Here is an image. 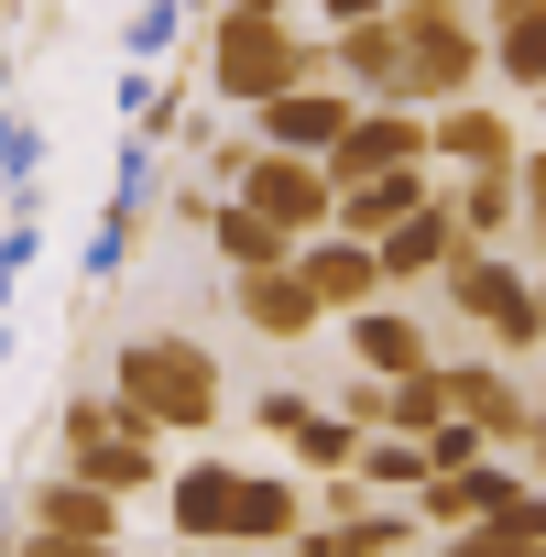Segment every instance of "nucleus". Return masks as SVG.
Segmentation results:
<instances>
[{
    "label": "nucleus",
    "mask_w": 546,
    "mask_h": 557,
    "mask_svg": "<svg viewBox=\"0 0 546 557\" xmlns=\"http://www.w3.org/2000/svg\"><path fill=\"white\" fill-rule=\"evenodd\" d=\"M110 394H121V416L153 426V437H208V426L229 416L219 350L186 339V329H132V339L110 350Z\"/></svg>",
    "instance_id": "1"
},
{
    "label": "nucleus",
    "mask_w": 546,
    "mask_h": 557,
    "mask_svg": "<svg viewBox=\"0 0 546 557\" xmlns=\"http://www.w3.org/2000/svg\"><path fill=\"white\" fill-rule=\"evenodd\" d=\"M197 77L219 110H251L296 77H328V34H296L285 12H197Z\"/></svg>",
    "instance_id": "2"
},
{
    "label": "nucleus",
    "mask_w": 546,
    "mask_h": 557,
    "mask_svg": "<svg viewBox=\"0 0 546 557\" xmlns=\"http://www.w3.org/2000/svg\"><path fill=\"white\" fill-rule=\"evenodd\" d=\"M437 296H448L502 361H535V350H546V307H535V273H524L513 240H459V251L437 262Z\"/></svg>",
    "instance_id": "3"
},
{
    "label": "nucleus",
    "mask_w": 546,
    "mask_h": 557,
    "mask_svg": "<svg viewBox=\"0 0 546 557\" xmlns=\"http://www.w3.org/2000/svg\"><path fill=\"white\" fill-rule=\"evenodd\" d=\"M383 23L405 34V99H415V110H437V99H459V88L492 77L470 0H383Z\"/></svg>",
    "instance_id": "4"
},
{
    "label": "nucleus",
    "mask_w": 546,
    "mask_h": 557,
    "mask_svg": "<svg viewBox=\"0 0 546 557\" xmlns=\"http://www.w3.org/2000/svg\"><path fill=\"white\" fill-rule=\"evenodd\" d=\"M12 524H23V546H121L132 503L99 492V481H77V470L55 459V470H23V481H12Z\"/></svg>",
    "instance_id": "5"
},
{
    "label": "nucleus",
    "mask_w": 546,
    "mask_h": 557,
    "mask_svg": "<svg viewBox=\"0 0 546 557\" xmlns=\"http://www.w3.org/2000/svg\"><path fill=\"white\" fill-rule=\"evenodd\" d=\"M229 318H240L251 339H273V350H296V339H318V329H328V307L307 296L296 251H285V262H251V273H229Z\"/></svg>",
    "instance_id": "6"
},
{
    "label": "nucleus",
    "mask_w": 546,
    "mask_h": 557,
    "mask_svg": "<svg viewBox=\"0 0 546 557\" xmlns=\"http://www.w3.org/2000/svg\"><path fill=\"white\" fill-rule=\"evenodd\" d=\"M350 110H361V99H350L339 77H296V88H273V99H251L240 121H251V143H273V153H328Z\"/></svg>",
    "instance_id": "7"
},
{
    "label": "nucleus",
    "mask_w": 546,
    "mask_h": 557,
    "mask_svg": "<svg viewBox=\"0 0 546 557\" xmlns=\"http://www.w3.org/2000/svg\"><path fill=\"white\" fill-rule=\"evenodd\" d=\"M229 197H251L273 230H296V240H307V230H328V164H318V153H273V143H262V153L240 164V186H229Z\"/></svg>",
    "instance_id": "8"
},
{
    "label": "nucleus",
    "mask_w": 546,
    "mask_h": 557,
    "mask_svg": "<svg viewBox=\"0 0 546 557\" xmlns=\"http://www.w3.org/2000/svg\"><path fill=\"white\" fill-rule=\"evenodd\" d=\"M513 153H524V121L492 110L481 88H459V99L426 110V164H437V175H448V164H513Z\"/></svg>",
    "instance_id": "9"
},
{
    "label": "nucleus",
    "mask_w": 546,
    "mask_h": 557,
    "mask_svg": "<svg viewBox=\"0 0 546 557\" xmlns=\"http://www.w3.org/2000/svg\"><path fill=\"white\" fill-rule=\"evenodd\" d=\"M459 251V219H448V197H415L394 230H372V262H383V296H415V285H437V262Z\"/></svg>",
    "instance_id": "10"
},
{
    "label": "nucleus",
    "mask_w": 546,
    "mask_h": 557,
    "mask_svg": "<svg viewBox=\"0 0 546 557\" xmlns=\"http://www.w3.org/2000/svg\"><path fill=\"white\" fill-rule=\"evenodd\" d=\"M448 405L492 437V448H524V416H535V394L513 383V361L502 350H481V361H448Z\"/></svg>",
    "instance_id": "11"
},
{
    "label": "nucleus",
    "mask_w": 546,
    "mask_h": 557,
    "mask_svg": "<svg viewBox=\"0 0 546 557\" xmlns=\"http://www.w3.org/2000/svg\"><path fill=\"white\" fill-rule=\"evenodd\" d=\"M229 481H240V459L197 448L186 470H164V481H153V492H164V524H175L186 546H229Z\"/></svg>",
    "instance_id": "12"
},
{
    "label": "nucleus",
    "mask_w": 546,
    "mask_h": 557,
    "mask_svg": "<svg viewBox=\"0 0 546 557\" xmlns=\"http://www.w3.org/2000/svg\"><path fill=\"white\" fill-rule=\"evenodd\" d=\"M296 273H307V296H318L328 318H350L361 296H383V262H372L361 230H307V240H296Z\"/></svg>",
    "instance_id": "13"
},
{
    "label": "nucleus",
    "mask_w": 546,
    "mask_h": 557,
    "mask_svg": "<svg viewBox=\"0 0 546 557\" xmlns=\"http://www.w3.org/2000/svg\"><path fill=\"white\" fill-rule=\"evenodd\" d=\"M328 77H339L350 99H405V34H394L383 12L328 23Z\"/></svg>",
    "instance_id": "14"
},
{
    "label": "nucleus",
    "mask_w": 546,
    "mask_h": 557,
    "mask_svg": "<svg viewBox=\"0 0 546 557\" xmlns=\"http://www.w3.org/2000/svg\"><path fill=\"white\" fill-rule=\"evenodd\" d=\"M415 361H437V329H426L415 307H383V296H361V307H350V372L394 383V372H415Z\"/></svg>",
    "instance_id": "15"
},
{
    "label": "nucleus",
    "mask_w": 546,
    "mask_h": 557,
    "mask_svg": "<svg viewBox=\"0 0 546 557\" xmlns=\"http://www.w3.org/2000/svg\"><path fill=\"white\" fill-rule=\"evenodd\" d=\"M307 524V470H251L240 459V481H229V546H285Z\"/></svg>",
    "instance_id": "16"
},
{
    "label": "nucleus",
    "mask_w": 546,
    "mask_h": 557,
    "mask_svg": "<svg viewBox=\"0 0 546 557\" xmlns=\"http://www.w3.org/2000/svg\"><path fill=\"white\" fill-rule=\"evenodd\" d=\"M66 470L99 481V492H121V503H142V492L164 481V437H153V426H99L88 448H66Z\"/></svg>",
    "instance_id": "17"
},
{
    "label": "nucleus",
    "mask_w": 546,
    "mask_h": 557,
    "mask_svg": "<svg viewBox=\"0 0 546 557\" xmlns=\"http://www.w3.org/2000/svg\"><path fill=\"white\" fill-rule=\"evenodd\" d=\"M481 66L502 88H535L546 77V0H481Z\"/></svg>",
    "instance_id": "18"
},
{
    "label": "nucleus",
    "mask_w": 546,
    "mask_h": 557,
    "mask_svg": "<svg viewBox=\"0 0 546 557\" xmlns=\"http://www.w3.org/2000/svg\"><path fill=\"white\" fill-rule=\"evenodd\" d=\"M437 197H448L459 240H513V164H448Z\"/></svg>",
    "instance_id": "19"
},
{
    "label": "nucleus",
    "mask_w": 546,
    "mask_h": 557,
    "mask_svg": "<svg viewBox=\"0 0 546 557\" xmlns=\"http://www.w3.org/2000/svg\"><path fill=\"white\" fill-rule=\"evenodd\" d=\"M208 251H219L229 273H251V262H285V251H296V230H273L251 197H229V186H219V208H208Z\"/></svg>",
    "instance_id": "20"
},
{
    "label": "nucleus",
    "mask_w": 546,
    "mask_h": 557,
    "mask_svg": "<svg viewBox=\"0 0 546 557\" xmlns=\"http://www.w3.org/2000/svg\"><path fill=\"white\" fill-rule=\"evenodd\" d=\"M142 230H153V208L110 197V208H99V230H88V251H77V285H121L132 251H142Z\"/></svg>",
    "instance_id": "21"
},
{
    "label": "nucleus",
    "mask_w": 546,
    "mask_h": 557,
    "mask_svg": "<svg viewBox=\"0 0 546 557\" xmlns=\"http://www.w3.org/2000/svg\"><path fill=\"white\" fill-rule=\"evenodd\" d=\"M273 448H285L296 470H350V448H361V426H350V416H339V405L318 394V405H307V416H296L285 437H273Z\"/></svg>",
    "instance_id": "22"
},
{
    "label": "nucleus",
    "mask_w": 546,
    "mask_h": 557,
    "mask_svg": "<svg viewBox=\"0 0 546 557\" xmlns=\"http://www.w3.org/2000/svg\"><path fill=\"white\" fill-rule=\"evenodd\" d=\"M197 45V12L186 0H142V12L121 23V66H164V55H186Z\"/></svg>",
    "instance_id": "23"
},
{
    "label": "nucleus",
    "mask_w": 546,
    "mask_h": 557,
    "mask_svg": "<svg viewBox=\"0 0 546 557\" xmlns=\"http://www.w3.org/2000/svg\"><path fill=\"white\" fill-rule=\"evenodd\" d=\"M437 416H448V361H415V372H394V383H383V426L426 437Z\"/></svg>",
    "instance_id": "24"
},
{
    "label": "nucleus",
    "mask_w": 546,
    "mask_h": 557,
    "mask_svg": "<svg viewBox=\"0 0 546 557\" xmlns=\"http://www.w3.org/2000/svg\"><path fill=\"white\" fill-rule=\"evenodd\" d=\"M99 426H132L110 383H77V394H55V459H66V448H88Z\"/></svg>",
    "instance_id": "25"
},
{
    "label": "nucleus",
    "mask_w": 546,
    "mask_h": 557,
    "mask_svg": "<svg viewBox=\"0 0 546 557\" xmlns=\"http://www.w3.org/2000/svg\"><path fill=\"white\" fill-rule=\"evenodd\" d=\"M55 164V143H45V121L34 110H12L0 99V186H23V175H45Z\"/></svg>",
    "instance_id": "26"
},
{
    "label": "nucleus",
    "mask_w": 546,
    "mask_h": 557,
    "mask_svg": "<svg viewBox=\"0 0 546 557\" xmlns=\"http://www.w3.org/2000/svg\"><path fill=\"white\" fill-rule=\"evenodd\" d=\"M513 230H524V251L546 240V143L513 153Z\"/></svg>",
    "instance_id": "27"
},
{
    "label": "nucleus",
    "mask_w": 546,
    "mask_h": 557,
    "mask_svg": "<svg viewBox=\"0 0 546 557\" xmlns=\"http://www.w3.org/2000/svg\"><path fill=\"white\" fill-rule=\"evenodd\" d=\"M186 153H197V175H208V186H240V164H251L262 143H251V132H219V121H208V132H197Z\"/></svg>",
    "instance_id": "28"
},
{
    "label": "nucleus",
    "mask_w": 546,
    "mask_h": 557,
    "mask_svg": "<svg viewBox=\"0 0 546 557\" xmlns=\"http://www.w3.org/2000/svg\"><path fill=\"white\" fill-rule=\"evenodd\" d=\"M307 405H318V383H262V394H251V437L273 448V437H285V426H296Z\"/></svg>",
    "instance_id": "29"
},
{
    "label": "nucleus",
    "mask_w": 546,
    "mask_h": 557,
    "mask_svg": "<svg viewBox=\"0 0 546 557\" xmlns=\"http://www.w3.org/2000/svg\"><path fill=\"white\" fill-rule=\"evenodd\" d=\"M23 34H34V0H0V99L23 77Z\"/></svg>",
    "instance_id": "30"
},
{
    "label": "nucleus",
    "mask_w": 546,
    "mask_h": 557,
    "mask_svg": "<svg viewBox=\"0 0 546 557\" xmlns=\"http://www.w3.org/2000/svg\"><path fill=\"white\" fill-rule=\"evenodd\" d=\"M513 459H524V470L546 481V394H535V416H524V448H513Z\"/></svg>",
    "instance_id": "31"
},
{
    "label": "nucleus",
    "mask_w": 546,
    "mask_h": 557,
    "mask_svg": "<svg viewBox=\"0 0 546 557\" xmlns=\"http://www.w3.org/2000/svg\"><path fill=\"white\" fill-rule=\"evenodd\" d=\"M361 12H383V0H318V23H361Z\"/></svg>",
    "instance_id": "32"
},
{
    "label": "nucleus",
    "mask_w": 546,
    "mask_h": 557,
    "mask_svg": "<svg viewBox=\"0 0 546 557\" xmlns=\"http://www.w3.org/2000/svg\"><path fill=\"white\" fill-rule=\"evenodd\" d=\"M524 273H535V307H546V240H535V251H524Z\"/></svg>",
    "instance_id": "33"
},
{
    "label": "nucleus",
    "mask_w": 546,
    "mask_h": 557,
    "mask_svg": "<svg viewBox=\"0 0 546 557\" xmlns=\"http://www.w3.org/2000/svg\"><path fill=\"white\" fill-rule=\"evenodd\" d=\"M208 12H285V0H208Z\"/></svg>",
    "instance_id": "34"
},
{
    "label": "nucleus",
    "mask_w": 546,
    "mask_h": 557,
    "mask_svg": "<svg viewBox=\"0 0 546 557\" xmlns=\"http://www.w3.org/2000/svg\"><path fill=\"white\" fill-rule=\"evenodd\" d=\"M12 296H23V273H0V318H12Z\"/></svg>",
    "instance_id": "35"
},
{
    "label": "nucleus",
    "mask_w": 546,
    "mask_h": 557,
    "mask_svg": "<svg viewBox=\"0 0 546 557\" xmlns=\"http://www.w3.org/2000/svg\"><path fill=\"white\" fill-rule=\"evenodd\" d=\"M45 23H55V0H34V34H45Z\"/></svg>",
    "instance_id": "36"
},
{
    "label": "nucleus",
    "mask_w": 546,
    "mask_h": 557,
    "mask_svg": "<svg viewBox=\"0 0 546 557\" xmlns=\"http://www.w3.org/2000/svg\"><path fill=\"white\" fill-rule=\"evenodd\" d=\"M186 12H208V0H186Z\"/></svg>",
    "instance_id": "37"
}]
</instances>
